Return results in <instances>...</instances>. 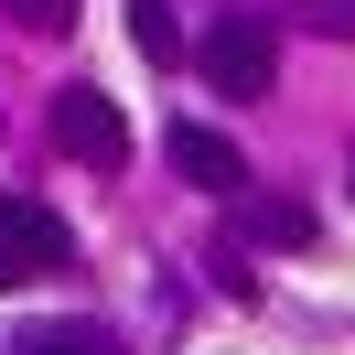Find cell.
I'll return each mask as SVG.
<instances>
[{
    "mask_svg": "<svg viewBox=\"0 0 355 355\" xmlns=\"http://www.w3.org/2000/svg\"><path fill=\"white\" fill-rule=\"evenodd\" d=\"M194 65H205L216 97H269V76H280V33H269V11H216Z\"/></svg>",
    "mask_w": 355,
    "mask_h": 355,
    "instance_id": "cell-1",
    "label": "cell"
},
{
    "mask_svg": "<svg viewBox=\"0 0 355 355\" xmlns=\"http://www.w3.org/2000/svg\"><path fill=\"white\" fill-rule=\"evenodd\" d=\"M11 355H119L97 323H22L11 334Z\"/></svg>",
    "mask_w": 355,
    "mask_h": 355,
    "instance_id": "cell-6",
    "label": "cell"
},
{
    "mask_svg": "<svg viewBox=\"0 0 355 355\" xmlns=\"http://www.w3.org/2000/svg\"><path fill=\"white\" fill-rule=\"evenodd\" d=\"M130 44L151 54V65H183V22H173V0H130Z\"/></svg>",
    "mask_w": 355,
    "mask_h": 355,
    "instance_id": "cell-7",
    "label": "cell"
},
{
    "mask_svg": "<svg viewBox=\"0 0 355 355\" xmlns=\"http://www.w3.org/2000/svg\"><path fill=\"white\" fill-rule=\"evenodd\" d=\"M162 151H173V173L194 183V194H216V205L248 194V151H237L226 130H205V119H173V140H162Z\"/></svg>",
    "mask_w": 355,
    "mask_h": 355,
    "instance_id": "cell-4",
    "label": "cell"
},
{
    "mask_svg": "<svg viewBox=\"0 0 355 355\" xmlns=\"http://www.w3.org/2000/svg\"><path fill=\"white\" fill-rule=\"evenodd\" d=\"M11 11H22L33 33H76V0H11Z\"/></svg>",
    "mask_w": 355,
    "mask_h": 355,
    "instance_id": "cell-8",
    "label": "cell"
},
{
    "mask_svg": "<svg viewBox=\"0 0 355 355\" xmlns=\"http://www.w3.org/2000/svg\"><path fill=\"white\" fill-rule=\"evenodd\" d=\"M237 237H248V248H312L323 216H312L302 194H259V183H248V194H237Z\"/></svg>",
    "mask_w": 355,
    "mask_h": 355,
    "instance_id": "cell-5",
    "label": "cell"
},
{
    "mask_svg": "<svg viewBox=\"0 0 355 355\" xmlns=\"http://www.w3.org/2000/svg\"><path fill=\"white\" fill-rule=\"evenodd\" d=\"M65 269H76V237H65V216H54V205H33V194H11V205H0V291L65 280Z\"/></svg>",
    "mask_w": 355,
    "mask_h": 355,
    "instance_id": "cell-2",
    "label": "cell"
},
{
    "mask_svg": "<svg viewBox=\"0 0 355 355\" xmlns=\"http://www.w3.org/2000/svg\"><path fill=\"white\" fill-rule=\"evenodd\" d=\"M44 130H54V151L87 162V173H119V162H130V119H119V97H97V87H54Z\"/></svg>",
    "mask_w": 355,
    "mask_h": 355,
    "instance_id": "cell-3",
    "label": "cell"
}]
</instances>
